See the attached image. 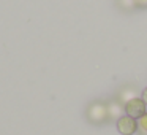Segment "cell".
Returning a JSON list of instances; mask_svg holds the SVG:
<instances>
[{
  "label": "cell",
  "mask_w": 147,
  "mask_h": 135,
  "mask_svg": "<svg viewBox=\"0 0 147 135\" xmlns=\"http://www.w3.org/2000/svg\"><path fill=\"white\" fill-rule=\"evenodd\" d=\"M87 118L93 124H103L105 121L109 119L108 115V105L103 102H93L87 108Z\"/></svg>",
  "instance_id": "1"
},
{
  "label": "cell",
  "mask_w": 147,
  "mask_h": 135,
  "mask_svg": "<svg viewBox=\"0 0 147 135\" xmlns=\"http://www.w3.org/2000/svg\"><path fill=\"white\" fill-rule=\"evenodd\" d=\"M123 110H125V115L127 116H130L133 119H139L141 116H144L147 113V105L142 102L141 97H138V99H133L125 103Z\"/></svg>",
  "instance_id": "2"
},
{
  "label": "cell",
  "mask_w": 147,
  "mask_h": 135,
  "mask_svg": "<svg viewBox=\"0 0 147 135\" xmlns=\"http://www.w3.org/2000/svg\"><path fill=\"white\" fill-rule=\"evenodd\" d=\"M115 125H117V130L120 132V135H134L139 130L138 129V119H133L127 115L119 118L115 121Z\"/></svg>",
  "instance_id": "3"
},
{
  "label": "cell",
  "mask_w": 147,
  "mask_h": 135,
  "mask_svg": "<svg viewBox=\"0 0 147 135\" xmlns=\"http://www.w3.org/2000/svg\"><path fill=\"white\" fill-rule=\"evenodd\" d=\"M139 97V91L134 89V87H123V89H120V92H119V100L117 102H120L122 105H125L127 102H130V100L133 99H138Z\"/></svg>",
  "instance_id": "4"
},
{
  "label": "cell",
  "mask_w": 147,
  "mask_h": 135,
  "mask_svg": "<svg viewBox=\"0 0 147 135\" xmlns=\"http://www.w3.org/2000/svg\"><path fill=\"white\" fill-rule=\"evenodd\" d=\"M125 113L123 110V105L120 102H109L108 103V115H109V119H115L117 121L119 118H122Z\"/></svg>",
  "instance_id": "5"
},
{
  "label": "cell",
  "mask_w": 147,
  "mask_h": 135,
  "mask_svg": "<svg viewBox=\"0 0 147 135\" xmlns=\"http://www.w3.org/2000/svg\"><path fill=\"white\" fill-rule=\"evenodd\" d=\"M117 5L123 11H130V10H133V8H136L134 0H117Z\"/></svg>",
  "instance_id": "6"
},
{
  "label": "cell",
  "mask_w": 147,
  "mask_h": 135,
  "mask_svg": "<svg viewBox=\"0 0 147 135\" xmlns=\"http://www.w3.org/2000/svg\"><path fill=\"white\" fill-rule=\"evenodd\" d=\"M138 129H139L142 134H147V113L138 119Z\"/></svg>",
  "instance_id": "7"
},
{
  "label": "cell",
  "mask_w": 147,
  "mask_h": 135,
  "mask_svg": "<svg viewBox=\"0 0 147 135\" xmlns=\"http://www.w3.org/2000/svg\"><path fill=\"white\" fill-rule=\"evenodd\" d=\"M136 8H147V0H134Z\"/></svg>",
  "instance_id": "8"
},
{
  "label": "cell",
  "mask_w": 147,
  "mask_h": 135,
  "mask_svg": "<svg viewBox=\"0 0 147 135\" xmlns=\"http://www.w3.org/2000/svg\"><path fill=\"white\" fill-rule=\"evenodd\" d=\"M141 99H142V102L147 105V87L142 91V92H141Z\"/></svg>",
  "instance_id": "9"
}]
</instances>
